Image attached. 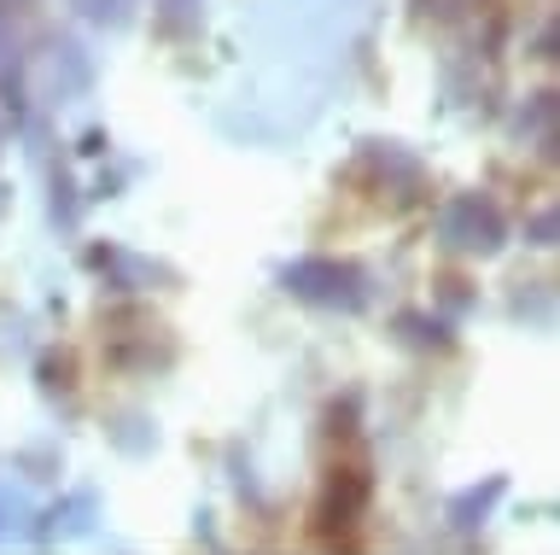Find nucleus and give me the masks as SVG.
Here are the masks:
<instances>
[]
</instances>
